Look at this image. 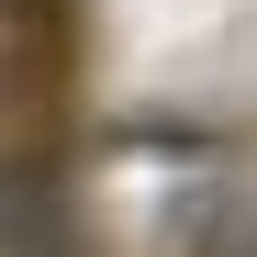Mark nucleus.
<instances>
[{
  "instance_id": "nucleus-1",
  "label": "nucleus",
  "mask_w": 257,
  "mask_h": 257,
  "mask_svg": "<svg viewBox=\"0 0 257 257\" xmlns=\"http://www.w3.org/2000/svg\"><path fill=\"white\" fill-rule=\"evenodd\" d=\"M67 246V201L45 168H0V257H56Z\"/></svg>"
}]
</instances>
